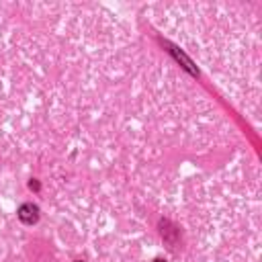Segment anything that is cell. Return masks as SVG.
Listing matches in <instances>:
<instances>
[{
    "instance_id": "obj_1",
    "label": "cell",
    "mask_w": 262,
    "mask_h": 262,
    "mask_svg": "<svg viewBox=\"0 0 262 262\" xmlns=\"http://www.w3.org/2000/svg\"><path fill=\"white\" fill-rule=\"evenodd\" d=\"M19 219L27 225H33L39 222V207L33 203H25L19 207Z\"/></svg>"
},
{
    "instance_id": "obj_2",
    "label": "cell",
    "mask_w": 262,
    "mask_h": 262,
    "mask_svg": "<svg viewBox=\"0 0 262 262\" xmlns=\"http://www.w3.org/2000/svg\"><path fill=\"white\" fill-rule=\"evenodd\" d=\"M154 262H166V260H162V258H156V260H154Z\"/></svg>"
},
{
    "instance_id": "obj_3",
    "label": "cell",
    "mask_w": 262,
    "mask_h": 262,
    "mask_svg": "<svg viewBox=\"0 0 262 262\" xmlns=\"http://www.w3.org/2000/svg\"><path fill=\"white\" fill-rule=\"evenodd\" d=\"M76 262H82V260H76Z\"/></svg>"
}]
</instances>
